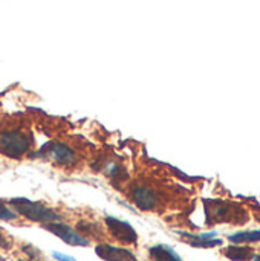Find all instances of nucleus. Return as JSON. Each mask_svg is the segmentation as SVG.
<instances>
[{"label":"nucleus","mask_w":260,"mask_h":261,"mask_svg":"<svg viewBox=\"0 0 260 261\" xmlns=\"http://www.w3.org/2000/svg\"><path fill=\"white\" fill-rule=\"evenodd\" d=\"M207 223H233V225H245L248 222L247 210L236 202L227 200H204Z\"/></svg>","instance_id":"2"},{"label":"nucleus","mask_w":260,"mask_h":261,"mask_svg":"<svg viewBox=\"0 0 260 261\" xmlns=\"http://www.w3.org/2000/svg\"><path fill=\"white\" fill-rule=\"evenodd\" d=\"M150 261H182V258L166 245H155L149 249Z\"/></svg>","instance_id":"9"},{"label":"nucleus","mask_w":260,"mask_h":261,"mask_svg":"<svg viewBox=\"0 0 260 261\" xmlns=\"http://www.w3.org/2000/svg\"><path fill=\"white\" fill-rule=\"evenodd\" d=\"M17 213L15 211H12V210H9L5 203H2L0 202V220H5V222H14V220H17Z\"/></svg>","instance_id":"14"},{"label":"nucleus","mask_w":260,"mask_h":261,"mask_svg":"<svg viewBox=\"0 0 260 261\" xmlns=\"http://www.w3.org/2000/svg\"><path fill=\"white\" fill-rule=\"evenodd\" d=\"M230 242L236 245H244V243H256L260 242V231H247V232H238L234 236L228 237Z\"/></svg>","instance_id":"12"},{"label":"nucleus","mask_w":260,"mask_h":261,"mask_svg":"<svg viewBox=\"0 0 260 261\" xmlns=\"http://www.w3.org/2000/svg\"><path fill=\"white\" fill-rule=\"evenodd\" d=\"M44 228L52 232L54 236H57L58 239H61L64 243L70 245V246H89V240L84 239L83 236H80L74 228H70L66 223L61 222H54V223H48L44 225Z\"/></svg>","instance_id":"7"},{"label":"nucleus","mask_w":260,"mask_h":261,"mask_svg":"<svg viewBox=\"0 0 260 261\" xmlns=\"http://www.w3.org/2000/svg\"><path fill=\"white\" fill-rule=\"evenodd\" d=\"M253 260H254V261H260V255H254V257H253Z\"/></svg>","instance_id":"17"},{"label":"nucleus","mask_w":260,"mask_h":261,"mask_svg":"<svg viewBox=\"0 0 260 261\" xmlns=\"http://www.w3.org/2000/svg\"><path fill=\"white\" fill-rule=\"evenodd\" d=\"M31 132L20 124H3L0 127V154L8 159H23L32 148Z\"/></svg>","instance_id":"1"},{"label":"nucleus","mask_w":260,"mask_h":261,"mask_svg":"<svg viewBox=\"0 0 260 261\" xmlns=\"http://www.w3.org/2000/svg\"><path fill=\"white\" fill-rule=\"evenodd\" d=\"M23 252L26 254V257H28V258H31L32 261L41 260V252H40L37 248L31 246V245H26V246H23Z\"/></svg>","instance_id":"15"},{"label":"nucleus","mask_w":260,"mask_h":261,"mask_svg":"<svg viewBox=\"0 0 260 261\" xmlns=\"http://www.w3.org/2000/svg\"><path fill=\"white\" fill-rule=\"evenodd\" d=\"M77 232L80 236H83L84 239H87V240L89 239H101L103 237L101 228L97 223L90 222V220H80L77 223Z\"/></svg>","instance_id":"11"},{"label":"nucleus","mask_w":260,"mask_h":261,"mask_svg":"<svg viewBox=\"0 0 260 261\" xmlns=\"http://www.w3.org/2000/svg\"><path fill=\"white\" fill-rule=\"evenodd\" d=\"M18 261H26V260H18Z\"/></svg>","instance_id":"18"},{"label":"nucleus","mask_w":260,"mask_h":261,"mask_svg":"<svg viewBox=\"0 0 260 261\" xmlns=\"http://www.w3.org/2000/svg\"><path fill=\"white\" fill-rule=\"evenodd\" d=\"M37 156L51 159L52 162H55L57 165L64 167V168L72 167L77 162V153L69 145L61 144V142H51L40 153H37Z\"/></svg>","instance_id":"6"},{"label":"nucleus","mask_w":260,"mask_h":261,"mask_svg":"<svg viewBox=\"0 0 260 261\" xmlns=\"http://www.w3.org/2000/svg\"><path fill=\"white\" fill-rule=\"evenodd\" d=\"M95 252L104 261H138L136 255L132 251L126 248L113 246L109 243H98L95 248Z\"/></svg>","instance_id":"8"},{"label":"nucleus","mask_w":260,"mask_h":261,"mask_svg":"<svg viewBox=\"0 0 260 261\" xmlns=\"http://www.w3.org/2000/svg\"><path fill=\"white\" fill-rule=\"evenodd\" d=\"M188 245L193 248H215V246H221L222 240H188Z\"/></svg>","instance_id":"13"},{"label":"nucleus","mask_w":260,"mask_h":261,"mask_svg":"<svg viewBox=\"0 0 260 261\" xmlns=\"http://www.w3.org/2000/svg\"><path fill=\"white\" fill-rule=\"evenodd\" d=\"M11 205L17 214H20L21 217H25L31 222H35V223L48 225V223L61 220V216L57 211H54L52 208L44 206L43 203H38V202H31L28 199L17 197V199H11Z\"/></svg>","instance_id":"3"},{"label":"nucleus","mask_w":260,"mask_h":261,"mask_svg":"<svg viewBox=\"0 0 260 261\" xmlns=\"http://www.w3.org/2000/svg\"><path fill=\"white\" fill-rule=\"evenodd\" d=\"M52 257L58 261H77L75 258L67 257V255H64V254H60V252H57V251H55V252H52Z\"/></svg>","instance_id":"16"},{"label":"nucleus","mask_w":260,"mask_h":261,"mask_svg":"<svg viewBox=\"0 0 260 261\" xmlns=\"http://www.w3.org/2000/svg\"><path fill=\"white\" fill-rule=\"evenodd\" d=\"M104 225H106V229L109 232V236L121 243V245H126V246H135L138 243V234L136 231L133 229V226L124 220H120L116 217H110L107 216L104 219Z\"/></svg>","instance_id":"5"},{"label":"nucleus","mask_w":260,"mask_h":261,"mask_svg":"<svg viewBox=\"0 0 260 261\" xmlns=\"http://www.w3.org/2000/svg\"><path fill=\"white\" fill-rule=\"evenodd\" d=\"M129 199L141 211H158L164 203L162 194L147 184H136L129 191Z\"/></svg>","instance_id":"4"},{"label":"nucleus","mask_w":260,"mask_h":261,"mask_svg":"<svg viewBox=\"0 0 260 261\" xmlns=\"http://www.w3.org/2000/svg\"><path fill=\"white\" fill-rule=\"evenodd\" d=\"M222 254H224L227 258L234 261H248L253 260V257H254L253 248H248V246H238V245L225 248V249L222 251Z\"/></svg>","instance_id":"10"}]
</instances>
